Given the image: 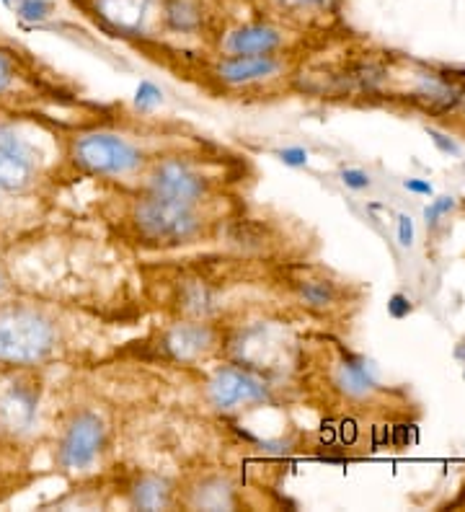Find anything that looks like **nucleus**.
<instances>
[{"mask_svg": "<svg viewBox=\"0 0 465 512\" xmlns=\"http://www.w3.org/2000/svg\"><path fill=\"white\" fill-rule=\"evenodd\" d=\"M279 8L290 16H305V13H326L336 6V0H277Z\"/></svg>", "mask_w": 465, "mask_h": 512, "instance_id": "nucleus-16", "label": "nucleus"}, {"mask_svg": "<svg viewBox=\"0 0 465 512\" xmlns=\"http://www.w3.org/2000/svg\"><path fill=\"white\" fill-rule=\"evenodd\" d=\"M411 241H414V225L409 218H401V244L411 246Z\"/></svg>", "mask_w": 465, "mask_h": 512, "instance_id": "nucleus-21", "label": "nucleus"}, {"mask_svg": "<svg viewBox=\"0 0 465 512\" xmlns=\"http://www.w3.org/2000/svg\"><path fill=\"white\" fill-rule=\"evenodd\" d=\"M292 290H295L298 303H303L310 311H326L339 298L334 282H329L326 277L305 275V272L300 277H292Z\"/></svg>", "mask_w": 465, "mask_h": 512, "instance_id": "nucleus-14", "label": "nucleus"}, {"mask_svg": "<svg viewBox=\"0 0 465 512\" xmlns=\"http://www.w3.org/2000/svg\"><path fill=\"white\" fill-rule=\"evenodd\" d=\"M153 0H93L101 19L117 32H137L148 19Z\"/></svg>", "mask_w": 465, "mask_h": 512, "instance_id": "nucleus-12", "label": "nucleus"}, {"mask_svg": "<svg viewBox=\"0 0 465 512\" xmlns=\"http://www.w3.org/2000/svg\"><path fill=\"white\" fill-rule=\"evenodd\" d=\"M267 386L254 373L241 368L217 370L210 381V399L223 412H236L243 406H254L267 401Z\"/></svg>", "mask_w": 465, "mask_h": 512, "instance_id": "nucleus-6", "label": "nucleus"}, {"mask_svg": "<svg viewBox=\"0 0 465 512\" xmlns=\"http://www.w3.org/2000/svg\"><path fill=\"white\" fill-rule=\"evenodd\" d=\"M57 342L55 324L42 311L13 306L0 311V363L39 365L52 355Z\"/></svg>", "mask_w": 465, "mask_h": 512, "instance_id": "nucleus-2", "label": "nucleus"}, {"mask_svg": "<svg viewBox=\"0 0 465 512\" xmlns=\"http://www.w3.org/2000/svg\"><path fill=\"white\" fill-rule=\"evenodd\" d=\"M148 192L186 205H202L212 197V179L184 158H163L148 166Z\"/></svg>", "mask_w": 465, "mask_h": 512, "instance_id": "nucleus-4", "label": "nucleus"}, {"mask_svg": "<svg viewBox=\"0 0 465 512\" xmlns=\"http://www.w3.org/2000/svg\"><path fill=\"white\" fill-rule=\"evenodd\" d=\"M189 505L202 510H230L238 505L236 489L223 476H205L189 489Z\"/></svg>", "mask_w": 465, "mask_h": 512, "instance_id": "nucleus-13", "label": "nucleus"}, {"mask_svg": "<svg viewBox=\"0 0 465 512\" xmlns=\"http://www.w3.org/2000/svg\"><path fill=\"white\" fill-rule=\"evenodd\" d=\"M13 75H16L13 73V60L6 55V52H0V94L11 86Z\"/></svg>", "mask_w": 465, "mask_h": 512, "instance_id": "nucleus-18", "label": "nucleus"}, {"mask_svg": "<svg viewBox=\"0 0 465 512\" xmlns=\"http://www.w3.org/2000/svg\"><path fill=\"white\" fill-rule=\"evenodd\" d=\"M285 47V32L269 21H251L228 34L223 50L228 55H277Z\"/></svg>", "mask_w": 465, "mask_h": 512, "instance_id": "nucleus-10", "label": "nucleus"}, {"mask_svg": "<svg viewBox=\"0 0 465 512\" xmlns=\"http://www.w3.org/2000/svg\"><path fill=\"white\" fill-rule=\"evenodd\" d=\"M37 179V153L11 130H0V192H24Z\"/></svg>", "mask_w": 465, "mask_h": 512, "instance_id": "nucleus-7", "label": "nucleus"}, {"mask_svg": "<svg viewBox=\"0 0 465 512\" xmlns=\"http://www.w3.org/2000/svg\"><path fill=\"white\" fill-rule=\"evenodd\" d=\"M432 138H434V143L442 145V148H445L447 153H458V145H455L453 140H445V135H440V132L432 130Z\"/></svg>", "mask_w": 465, "mask_h": 512, "instance_id": "nucleus-22", "label": "nucleus"}, {"mask_svg": "<svg viewBox=\"0 0 465 512\" xmlns=\"http://www.w3.org/2000/svg\"><path fill=\"white\" fill-rule=\"evenodd\" d=\"M453 205L455 202L450 200V197H440V200L434 202V205L427 210V223L429 225L437 223V218H440V215H445L447 210H453Z\"/></svg>", "mask_w": 465, "mask_h": 512, "instance_id": "nucleus-19", "label": "nucleus"}, {"mask_svg": "<svg viewBox=\"0 0 465 512\" xmlns=\"http://www.w3.org/2000/svg\"><path fill=\"white\" fill-rule=\"evenodd\" d=\"M130 223L143 241L163 249L192 244L205 236L207 223L199 205H186L179 200H168L155 192H145L132 205Z\"/></svg>", "mask_w": 465, "mask_h": 512, "instance_id": "nucleus-1", "label": "nucleus"}, {"mask_svg": "<svg viewBox=\"0 0 465 512\" xmlns=\"http://www.w3.org/2000/svg\"><path fill=\"white\" fill-rule=\"evenodd\" d=\"M344 184L352 189H365L367 184H370V179H367L365 171H347V174H344Z\"/></svg>", "mask_w": 465, "mask_h": 512, "instance_id": "nucleus-20", "label": "nucleus"}, {"mask_svg": "<svg viewBox=\"0 0 465 512\" xmlns=\"http://www.w3.org/2000/svg\"><path fill=\"white\" fill-rule=\"evenodd\" d=\"M0 290H3V269H0Z\"/></svg>", "mask_w": 465, "mask_h": 512, "instance_id": "nucleus-24", "label": "nucleus"}, {"mask_svg": "<svg viewBox=\"0 0 465 512\" xmlns=\"http://www.w3.org/2000/svg\"><path fill=\"white\" fill-rule=\"evenodd\" d=\"M285 63L279 55H225L217 63L215 75L225 86H251V83L272 81L282 73Z\"/></svg>", "mask_w": 465, "mask_h": 512, "instance_id": "nucleus-8", "label": "nucleus"}, {"mask_svg": "<svg viewBox=\"0 0 465 512\" xmlns=\"http://www.w3.org/2000/svg\"><path fill=\"white\" fill-rule=\"evenodd\" d=\"M106 438H109V430L99 414L88 409L78 412L62 432L57 461L68 471H88L104 453Z\"/></svg>", "mask_w": 465, "mask_h": 512, "instance_id": "nucleus-5", "label": "nucleus"}, {"mask_svg": "<svg viewBox=\"0 0 465 512\" xmlns=\"http://www.w3.org/2000/svg\"><path fill=\"white\" fill-rule=\"evenodd\" d=\"M130 500L132 505L143 507V510H163L174 502V489L158 476H140L130 487Z\"/></svg>", "mask_w": 465, "mask_h": 512, "instance_id": "nucleus-15", "label": "nucleus"}, {"mask_svg": "<svg viewBox=\"0 0 465 512\" xmlns=\"http://www.w3.org/2000/svg\"><path fill=\"white\" fill-rule=\"evenodd\" d=\"M37 417V394L24 383L0 386V430L26 432Z\"/></svg>", "mask_w": 465, "mask_h": 512, "instance_id": "nucleus-11", "label": "nucleus"}, {"mask_svg": "<svg viewBox=\"0 0 465 512\" xmlns=\"http://www.w3.org/2000/svg\"><path fill=\"white\" fill-rule=\"evenodd\" d=\"M406 187L409 189H414V192H432V187H429V184H422V182H406Z\"/></svg>", "mask_w": 465, "mask_h": 512, "instance_id": "nucleus-23", "label": "nucleus"}, {"mask_svg": "<svg viewBox=\"0 0 465 512\" xmlns=\"http://www.w3.org/2000/svg\"><path fill=\"white\" fill-rule=\"evenodd\" d=\"M68 158L75 169L88 176H130L145 169V153L132 140L112 130L78 132L70 140Z\"/></svg>", "mask_w": 465, "mask_h": 512, "instance_id": "nucleus-3", "label": "nucleus"}, {"mask_svg": "<svg viewBox=\"0 0 465 512\" xmlns=\"http://www.w3.org/2000/svg\"><path fill=\"white\" fill-rule=\"evenodd\" d=\"M50 3L47 0H16V11H19L21 19L29 21H42L47 19V13H50Z\"/></svg>", "mask_w": 465, "mask_h": 512, "instance_id": "nucleus-17", "label": "nucleus"}, {"mask_svg": "<svg viewBox=\"0 0 465 512\" xmlns=\"http://www.w3.org/2000/svg\"><path fill=\"white\" fill-rule=\"evenodd\" d=\"M217 344V334L210 324H202V321H184V324H176L166 331L163 337V347L174 360L181 363H192L199 357H207Z\"/></svg>", "mask_w": 465, "mask_h": 512, "instance_id": "nucleus-9", "label": "nucleus"}]
</instances>
